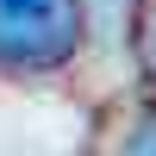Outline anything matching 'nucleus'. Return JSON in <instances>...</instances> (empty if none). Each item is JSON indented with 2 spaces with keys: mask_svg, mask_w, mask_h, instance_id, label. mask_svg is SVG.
Masks as SVG:
<instances>
[{
  "mask_svg": "<svg viewBox=\"0 0 156 156\" xmlns=\"http://www.w3.org/2000/svg\"><path fill=\"white\" fill-rule=\"evenodd\" d=\"M81 44V0H0V62L50 69Z\"/></svg>",
  "mask_w": 156,
  "mask_h": 156,
  "instance_id": "f257e3e1",
  "label": "nucleus"
},
{
  "mask_svg": "<svg viewBox=\"0 0 156 156\" xmlns=\"http://www.w3.org/2000/svg\"><path fill=\"white\" fill-rule=\"evenodd\" d=\"M131 150H156V119H144V131L131 137Z\"/></svg>",
  "mask_w": 156,
  "mask_h": 156,
  "instance_id": "f03ea898",
  "label": "nucleus"
},
{
  "mask_svg": "<svg viewBox=\"0 0 156 156\" xmlns=\"http://www.w3.org/2000/svg\"><path fill=\"white\" fill-rule=\"evenodd\" d=\"M150 50H156V37H150Z\"/></svg>",
  "mask_w": 156,
  "mask_h": 156,
  "instance_id": "7ed1b4c3",
  "label": "nucleus"
}]
</instances>
